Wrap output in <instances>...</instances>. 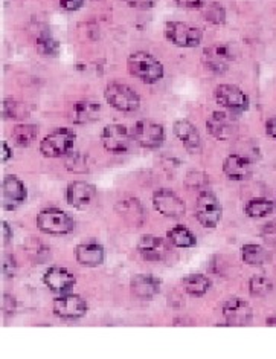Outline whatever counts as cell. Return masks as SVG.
Here are the masks:
<instances>
[{
	"mask_svg": "<svg viewBox=\"0 0 276 359\" xmlns=\"http://www.w3.org/2000/svg\"><path fill=\"white\" fill-rule=\"evenodd\" d=\"M128 72L145 84H154L163 76V66L158 58L146 53H134L128 57Z\"/></svg>",
	"mask_w": 276,
	"mask_h": 359,
	"instance_id": "cell-1",
	"label": "cell"
},
{
	"mask_svg": "<svg viewBox=\"0 0 276 359\" xmlns=\"http://www.w3.org/2000/svg\"><path fill=\"white\" fill-rule=\"evenodd\" d=\"M36 224L41 233L50 236H66L75 228L74 219L58 208L41 210L37 215Z\"/></svg>",
	"mask_w": 276,
	"mask_h": 359,
	"instance_id": "cell-2",
	"label": "cell"
},
{
	"mask_svg": "<svg viewBox=\"0 0 276 359\" xmlns=\"http://www.w3.org/2000/svg\"><path fill=\"white\" fill-rule=\"evenodd\" d=\"M104 97L111 107L120 110V112H134L141 106L139 93L123 83H109Z\"/></svg>",
	"mask_w": 276,
	"mask_h": 359,
	"instance_id": "cell-3",
	"label": "cell"
},
{
	"mask_svg": "<svg viewBox=\"0 0 276 359\" xmlns=\"http://www.w3.org/2000/svg\"><path fill=\"white\" fill-rule=\"evenodd\" d=\"M75 144V133L69 129H58L41 140L40 151L46 158H62L71 153Z\"/></svg>",
	"mask_w": 276,
	"mask_h": 359,
	"instance_id": "cell-4",
	"label": "cell"
},
{
	"mask_svg": "<svg viewBox=\"0 0 276 359\" xmlns=\"http://www.w3.org/2000/svg\"><path fill=\"white\" fill-rule=\"evenodd\" d=\"M165 37L179 48H195L202 43L203 32L194 25L184 22H168L165 25Z\"/></svg>",
	"mask_w": 276,
	"mask_h": 359,
	"instance_id": "cell-5",
	"label": "cell"
},
{
	"mask_svg": "<svg viewBox=\"0 0 276 359\" xmlns=\"http://www.w3.org/2000/svg\"><path fill=\"white\" fill-rule=\"evenodd\" d=\"M133 141L144 149H159L165 141V130L163 127L151 119H141L132 129Z\"/></svg>",
	"mask_w": 276,
	"mask_h": 359,
	"instance_id": "cell-6",
	"label": "cell"
},
{
	"mask_svg": "<svg viewBox=\"0 0 276 359\" xmlns=\"http://www.w3.org/2000/svg\"><path fill=\"white\" fill-rule=\"evenodd\" d=\"M223 210L215 194L205 190L200 193L195 205V217L205 228H215L221 220Z\"/></svg>",
	"mask_w": 276,
	"mask_h": 359,
	"instance_id": "cell-7",
	"label": "cell"
},
{
	"mask_svg": "<svg viewBox=\"0 0 276 359\" xmlns=\"http://www.w3.org/2000/svg\"><path fill=\"white\" fill-rule=\"evenodd\" d=\"M132 133H128L127 127L123 124H110L104 127L101 133V142L104 149L110 153H115V155L127 153L132 145Z\"/></svg>",
	"mask_w": 276,
	"mask_h": 359,
	"instance_id": "cell-8",
	"label": "cell"
},
{
	"mask_svg": "<svg viewBox=\"0 0 276 359\" xmlns=\"http://www.w3.org/2000/svg\"><path fill=\"white\" fill-rule=\"evenodd\" d=\"M54 313L62 320H80L88 312V303L80 295L63 294L54 300Z\"/></svg>",
	"mask_w": 276,
	"mask_h": 359,
	"instance_id": "cell-9",
	"label": "cell"
},
{
	"mask_svg": "<svg viewBox=\"0 0 276 359\" xmlns=\"http://www.w3.org/2000/svg\"><path fill=\"white\" fill-rule=\"evenodd\" d=\"M137 251L146 262L154 263H170V257L172 255V245L163 241L160 237L146 236L137 245Z\"/></svg>",
	"mask_w": 276,
	"mask_h": 359,
	"instance_id": "cell-10",
	"label": "cell"
},
{
	"mask_svg": "<svg viewBox=\"0 0 276 359\" xmlns=\"http://www.w3.org/2000/svg\"><path fill=\"white\" fill-rule=\"evenodd\" d=\"M215 100L220 106L235 114L246 112L249 109V97L234 84H220L215 90Z\"/></svg>",
	"mask_w": 276,
	"mask_h": 359,
	"instance_id": "cell-11",
	"label": "cell"
},
{
	"mask_svg": "<svg viewBox=\"0 0 276 359\" xmlns=\"http://www.w3.org/2000/svg\"><path fill=\"white\" fill-rule=\"evenodd\" d=\"M153 205L162 216L179 219L185 216L186 205L179 196L171 190H158L153 194Z\"/></svg>",
	"mask_w": 276,
	"mask_h": 359,
	"instance_id": "cell-12",
	"label": "cell"
},
{
	"mask_svg": "<svg viewBox=\"0 0 276 359\" xmlns=\"http://www.w3.org/2000/svg\"><path fill=\"white\" fill-rule=\"evenodd\" d=\"M27 187L17 176L6 175L2 182V208L14 211L27 201Z\"/></svg>",
	"mask_w": 276,
	"mask_h": 359,
	"instance_id": "cell-13",
	"label": "cell"
},
{
	"mask_svg": "<svg viewBox=\"0 0 276 359\" xmlns=\"http://www.w3.org/2000/svg\"><path fill=\"white\" fill-rule=\"evenodd\" d=\"M223 318L228 326L243 327L252 323L254 311L250 304L240 298H232V300L223 304Z\"/></svg>",
	"mask_w": 276,
	"mask_h": 359,
	"instance_id": "cell-14",
	"label": "cell"
},
{
	"mask_svg": "<svg viewBox=\"0 0 276 359\" xmlns=\"http://www.w3.org/2000/svg\"><path fill=\"white\" fill-rule=\"evenodd\" d=\"M235 114V112H232ZM228 112H214L208 121H206V129L215 140L226 141L237 133V118Z\"/></svg>",
	"mask_w": 276,
	"mask_h": 359,
	"instance_id": "cell-15",
	"label": "cell"
},
{
	"mask_svg": "<svg viewBox=\"0 0 276 359\" xmlns=\"http://www.w3.org/2000/svg\"><path fill=\"white\" fill-rule=\"evenodd\" d=\"M232 60V49L226 45H212L203 50V63L214 74L226 72Z\"/></svg>",
	"mask_w": 276,
	"mask_h": 359,
	"instance_id": "cell-16",
	"label": "cell"
},
{
	"mask_svg": "<svg viewBox=\"0 0 276 359\" xmlns=\"http://www.w3.org/2000/svg\"><path fill=\"white\" fill-rule=\"evenodd\" d=\"M43 283L46 285L50 292L63 295L74 287L75 277L74 273L69 272L66 268L53 266L45 272V276H43Z\"/></svg>",
	"mask_w": 276,
	"mask_h": 359,
	"instance_id": "cell-17",
	"label": "cell"
},
{
	"mask_svg": "<svg viewBox=\"0 0 276 359\" xmlns=\"http://www.w3.org/2000/svg\"><path fill=\"white\" fill-rule=\"evenodd\" d=\"M223 173L230 181L243 182L252 176V162L246 156L241 155H229L223 162Z\"/></svg>",
	"mask_w": 276,
	"mask_h": 359,
	"instance_id": "cell-18",
	"label": "cell"
},
{
	"mask_svg": "<svg viewBox=\"0 0 276 359\" xmlns=\"http://www.w3.org/2000/svg\"><path fill=\"white\" fill-rule=\"evenodd\" d=\"M95 193H97V190H95L92 184L75 181L67 185L66 201L74 208H85L93 201Z\"/></svg>",
	"mask_w": 276,
	"mask_h": 359,
	"instance_id": "cell-19",
	"label": "cell"
},
{
	"mask_svg": "<svg viewBox=\"0 0 276 359\" xmlns=\"http://www.w3.org/2000/svg\"><path fill=\"white\" fill-rule=\"evenodd\" d=\"M172 132H174L177 140L182 142L188 150L191 151L200 150L202 147L200 133H198L195 126L193 123H189L188 119H177L174 126H172Z\"/></svg>",
	"mask_w": 276,
	"mask_h": 359,
	"instance_id": "cell-20",
	"label": "cell"
},
{
	"mask_svg": "<svg viewBox=\"0 0 276 359\" xmlns=\"http://www.w3.org/2000/svg\"><path fill=\"white\" fill-rule=\"evenodd\" d=\"M130 290L139 300H151L160 292V280L153 276H136L132 278Z\"/></svg>",
	"mask_w": 276,
	"mask_h": 359,
	"instance_id": "cell-21",
	"label": "cell"
},
{
	"mask_svg": "<svg viewBox=\"0 0 276 359\" xmlns=\"http://www.w3.org/2000/svg\"><path fill=\"white\" fill-rule=\"evenodd\" d=\"M75 257L81 266L97 268L104 262V248L98 243H81L75 248Z\"/></svg>",
	"mask_w": 276,
	"mask_h": 359,
	"instance_id": "cell-22",
	"label": "cell"
},
{
	"mask_svg": "<svg viewBox=\"0 0 276 359\" xmlns=\"http://www.w3.org/2000/svg\"><path fill=\"white\" fill-rule=\"evenodd\" d=\"M101 114L99 102H95L90 100H83L75 102L74 109L71 110V121L75 124H89L97 121Z\"/></svg>",
	"mask_w": 276,
	"mask_h": 359,
	"instance_id": "cell-23",
	"label": "cell"
},
{
	"mask_svg": "<svg viewBox=\"0 0 276 359\" xmlns=\"http://www.w3.org/2000/svg\"><path fill=\"white\" fill-rule=\"evenodd\" d=\"M116 211L120 217H124L128 224L141 226L145 222V210L136 199H125L116 205Z\"/></svg>",
	"mask_w": 276,
	"mask_h": 359,
	"instance_id": "cell-24",
	"label": "cell"
},
{
	"mask_svg": "<svg viewBox=\"0 0 276 359\" xmlns=\"http://www.w3.org/2000/svg\"><path fill=\"white\" fill-rule=\"evenodd\" d=\"M241 259L250 266H264L272 262V254L264 246L249 243L241 248Z\"/></svg>",
	"mask_w": 276,
	"mask_h": 359,
	"instance_id": "cell-25",
	"label": "cell"
},
{
	"mask_svg": "<svg viewBox=\"0 0 276 359\" xmlns=\"http://www.w3.org/2000/svg\"><path fill=\"white\" fill-rule=\"evenodd\" d=\"M182 287L188 295L193 297H202L208 292L211 287V281L208 277L202 276V273H191L182 280Z\"/></svg>",
	"mask_w": 276,
	"mask_h": 359,
	"instance_id": "cell-26",
	"label": "cell"
},
{
	"mask_svg": "<svg viewBox=\"0 0 276 359\" xmlns=\"http://www.w3.org/2000/svg\"><path fill=\"white\" fill-rule=\"evenodd\" d=\"M167 237L170 243L176 248H193L197 245L195 236L186 226L182 225L171 228L167 233Z\"/></svg>",
	"mask_w": 276,
	"mask_h": 359,
	"instance_id": "cell-27",
	"label": "cell"
},
{
	"mask_svg": "<svg viewBox=\"0 0 276 359\" xmlns=\"http://www.w3.org/2000/svg\"><path fill=\"white\" fill-rule=\"evenodd\" d=\"M39 127L34 124H19L14 127L13 140L19 147H28L37 138Z\"/></svg>",
	"mask_w": 276,
	"mask_h": 359,
	"instance_id": "cell-28",
	"label": "cell"
},
{
	"mask_svg": "<svg viewBox=\"0 0 276 359\" xmlns=\"http://www.w3.org/2000/svg\"><path fill=\"white\" fill-rule=\"evenodd\" d=\"M275 205L269 199H252L246 203L244 212L247 217L252 219H263L272 215Z\"/></svg>",
	"mask_w": 276,
	"mask_h": 359,
	"instance_id": "cell-29",
	"label": "cell"
},
{
	"mask_svg": "<svg viewBox=\"0 0 276 359\" xmlns=\"http://www.w3.org/2000/svg\"><path fill=\"white\" fill-rule=\"evenodd\" d=\"M273 283L264 276H254L249 280V292L254 297H265L272 292Z\"/></svg>",
	"mask_w": 276,
	"mask_h": 359,
	"instance_id": "cell-30",
	"label": "cell"
},
{
	"mask_svg": "<svg viewBox=\"0 0 276 359\" xmlns=\"http://www.w3.org/2000/svg\"><path fill=\"white\" fill-rule=\"evenodd\" d=\"M37 50L43 55H48V57H54L58 54V41L50 36L49 32H41L40 36L37 37Z\"/></svg>",
	"mask_w": 276,
	"mask_h": 359,
	"instance_id": "cell-31",
	"label": "cell"
},
{
	"mask_svg": "<svg viewBox=\"0 0 276 359\" xmlns=\"http://www.w3.org/2000/svg\"><path fill=\"white\" fill-rule=\"evenodd\" d=\"M28 116V109L22 102L6 98L4 100V118L5 119H23Z\"/></svg>",
	"mask_w": 276,
	"mask_h": 359,
	"instance_id": "cell-32",
	"label": "cell"
},
{
	"mask_svg": "<svg viewBox=\"0 0 276 359\" xmlns=\"http://www.w3.org/2000/svg\"><path fill=\"white\" fill-rule=\"evenodd\" d=\"M64 164L66 168L74 173H85L89 170L88 156L81 155V153H67Z\"/></svg>",
	"mask_w": 276,
	"mask_h": 359,
	"instance_id": "cell-33",
	"label": "cell"
},
{
	"mask_svg": "<svg viewBox=\"0 0 276 359\" xmlns=\"http://www.w3.org/2000/svg\"><path fill=\"white\" fill-rule=\"evenodd\" d=\"M205 19L212 25H223L226 22V11L219 4L208 5V10L205 13Z\"/></svg>",
	"mask_w": 276,
	"mask_h": 359,
	"instance_id": "cell-34",
	"label": "cell"
},
{
	"mask_svg": "<svg viewBox=\"0 0 276 359\" xmlns=\"http://www.w3.org/2000/svg\"><path fill=\"white\" fill-rule=\"evenodd\" d=\"M261 238L265 245L269 246H276V220L267 224L265 226H263L261 229Z\"/></svg>",
	"mask_w": 276,
	"mask_h": 359,
	"instance_id": "cell-35",
	"label": "cell"
},
{
	"mask_svg": "<svg viewBox=\"0 0 276 359\" xmlns=\"http://www.w3.org/2000/svg\"><path fill=\"white\" fill-rule=\"evenodd\" d=\"M2 271H4V277H6V278H11L15 276L17 263H15V259L13 257V255H10V254L5 255L4 263H2Z\"/></svg>",
	"mask_w": 276,
	"mask_h": 359,
	"instance_id": "cell-36",
	"label": "cell"
},
{
	"mask_svg": "<svg viewBox=\"0 0 276 359\" xmlns=\"http://www.w3.org/2000/svg\"><path fill=\"white\" fill-rule=\"evenodd\" d=\"M15 307H17V303L14 300V297H11L10 294H5L4 295V304H2V311H4V315L5 316H10L15 312Z\"/></svg>",
	"mask_w": 276,
	"mask_h": 359,
	"instance_id": "cell-37",
	"label": "cell"
},
{
	"mask_svg": "<svg viewBox=\"0 0 276 359\" xmlns=\"http://www.w3.org/2000/svg\"><path fill=\"white\" fill-rule=\"evenodd\" d=\"M124 2L136 10H151L156 0H124Z\"/></svg>",
	"mask_w": 276,
	"mask_h": 359,
	"instance_id": "cell-38",
	"label": "cell"
},
{
	"mask_svg": "<svg viewBox=\"0 0 276 359\" xmlns=\"http://www.w3.org/2000/svg\"><path fill=\"white\" fill-rule=\"evenodd\" d=\"M83 5L84 0H60V6L66 11H78Z\"/></svg>",
	"mask_w": 276,
	"mask_h": 359,
	"instance_id": "cell-39",
	"label": "cell"
},
{
	"mask_svg": "<svg viewBox=\"0 0 276 359\" xmlns=\"http://www.w3.org/2000/svg\"><path fill=\"white\" fill-rule=\"evenodd\" d=\"M176 5L180 8H186V10H198L203 6V0H174Z\"/></svg>",
	"mask_w": 276,
	"mask_h": 359,
	"instance_id": "cell-40",
	"label": "cell"
},
{
	"mask_svg": "<svg viewBox=\"0 0 276 359\" xmlns=\"http://www.w3.org/2000/svg\"><path fill=\"white\" fill-rule=\"evenodd\" d=\"M265 132H267V135L270 136L272 140L276 141V118L267 119V123H265Z\"/></svg>",
	"mask_w": 276,
	"mask_h": 359,
	"instance_id": "cell-41",
	"label": "cell"
},
{
	"mask_svg": "<svg viewBox=\"0 0 276 359\" xmlns=\"http://www.w3.org/2000/svg\"><path fill=\"white\" fill-rule=\"evenodd\" d=\"M2 228H4V243L8 245L13 238V229L10 228V225H8V222H4Z\"/></svg>",
	"mask_w": 276,
	"mask_h": 359,
	"instance_id": "cell-42",
	"label": "cell"
},
{
	"mask_svg": "<svg viewBox=\"0 0 276 359\" xmlns=\"http://www.w3.org/2000/svg\"><path fill=\"white\" fill-rule=\"evenodd\" d=\"M2 150H4V156H2V161L4 162H8L11 158H13V151L10 149V145H8L6 141L2 142Z\"/></svg>",
	"mask_w": 276,
	"mask_h": 359,
	"instance_id": "cell-43",
	"label": "cell"
},
{
	"mask_svg": "<svg viewBox=\"0 0 276 359\" xmlns=\"http://www.w3.org/2000/svg\"><path fill=\"white\" fill-rule=\"evenodd\" d=\"M265 324H267V326H270V327H276V315L269 316V318H267V321H265Z\"/></svg>",
	"mask_w": 276,
	"mask_h": 359,
	"instance_id": "cell-44",
	"label": "cell"
},
{
	"mask_svg": "<svg viewBox=\"0 0 276 359\" xmlns=\"http://www.w3.org/2000/svg\"><path fill=\"white\" fill-rule=\"evenodd\" d=\"M275 205H276V201H275Z\"/></svg>",
	"mask_w": 276,
	"mask_h": 359,
	"instance_id": "cell-45",
	"label": "cell"
}]
</instances>
